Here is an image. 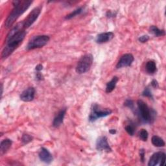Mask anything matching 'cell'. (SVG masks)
I'll return each mask as SVG.
<instances>
[{
  "label": "cell",
  "mask_w": 166,
  "mask_h": 166,
  "mask_svg": "<svg viewBox=\"0 0 166 166\" xmlns=\"http://www.w3.org/2000/svg\"><path fill=\"white\" fill-rule=\"evenodd\" d=\"M163 153H162V152H158V153H154L152 155V157H151L149 161L148 165L149 166H155V165H157L159 162L160 163V161H161V159H162Z\"/></svg>",
  "instance_id": "14"
},
{
  "label": "cell",
  "mask_w": 166,
  "mask_h": 166,
  "mask_svg": "<svg viewBox=\"0 0 166 166\" xmlns=\"http://www.w3.org/2000/svg\"><path fill=\"white\" fill-rule=\"evenodd\" d=\"M112 114V110L109 109H101V107L97 104L92 105L91 112L89 115V121L94 122L97 119L103 118Z\"/></svg>",
  "instance_id": "5"
},
{
  "label": "cell",
  "mask_w": 166,
  "mask_h": 166,
  "mask_svg": "<svg viewBox=\"0 0 166 166\" xmlns=\"http://www.w3.org/2000/svg\"><path fill=\"white\" fill-rule=\"evenodd\" d=\"M151 85L154 88H158V83L157 81H156V80H153L152 81Z\"/></svg>",
  "instance_id": "30"
},
{
  "label": "cell",
  "mask_w": 166,
  "mask_h": 166,
  "mask_svg": "<svg viewBox=\"0 0 166 166\" xmlns=\"http://www.w3.org/2000/svg\"><path fill=\"white\" fill-rule=\"evenodd\" d=\"M66 112V109H62L55 116V118H54L53 122V126L54 127H58V126H60L63 123Z\"/></svg>",
  "instance_id": "13"
},
{
  "label": "cell",
  "mask_w": 166,
  "mask_h": 166,
  "mask_svg": "<svg viewBox=\"0 0 166 166\" xmlns=\"http://www.w3.org/2000/svg\"><path fill=\"white\" fill-rule=\"evenodd\" d=\"M36 79L38 80V81H41V80H43L44 79V77L43 75L40 73H37L36 74Z\"/></svg>",
  "instance_id": "29"
},
{
  "label": "cell",
  "mask_w": 166,
  "mask_h": 166,
  "mask_svg": "<svg viewBox=\"0 0 166 166\" xmlns=\"http://www.w3.org/2000/svg\"><path fill=\"white\" fill-rule=\"evenodd\" d=\"M134 60V58L132 54L130 53L125 54L121 57L119 62L116 65V67L118 68V69H119V68L130 66L132 64Z\"/></svg>",
  "instance_id": "9"
},
{
  "label": "cell",
  "mask_w": 166,
  "mask_h": 166,
  "mask_svg": "<svg viewBox=\"0 0 166 166\" xmlns=\"http://www.w3.org/2000/svg\"><path fill=\"white\" fill-rule=\"evenodd\" d=\"M109 132L111 134H115L116 133V131L115 129H111V130H110Z\"/></svg>",
  "instance_id": "32"
},
{
  "label": "cell",
  "mask_w": 166,
  "mask_h": 166,
  "mask_svg": "<svg viewBox=\"0 0 166 166\" xmlns=\"http://www.w3.org/2000/svg\"><path fill=\"white\" fill-rule=\"evenodd\" d=\"M134 125V123H131L125 126V131L131 136H133L136 131V127Z\"/></svg>",
  "instance_id": "20"
},
{
  "label": "cell",
  "mask_w": 166,
  "mask_h": 166,
  "mask_svg": "<svg viewBox=\"0 0 166 166\" xmlns=\"http://www.w3.org/2000/svg\"><path fill=\"white\" fill-rule=\"evenodd\" d=\"M50 37L47 35H40L35 36L29 40L27 46V49L28 50H31L36 48L42 47L47 44V43L50 40Z\"/></svg>",
  "instance_id": "6"
},
{
  "label": "cell",
  "mask_w": 166,
  "mask_h": 166,
  "mask_svg": "<svg viewBox=\"0 0 166 166\" xmlns=\"http://www.w3.org/2000/svg\"><path fill=\"white\" fill-rule=\"evenodd\" d=\"M114 37V34L112 32L103 33L97 35L95 41L97 44H103L110 41Z\"/></svg>",
  "instance_id": "12"
},
{
  "label": "cell",
  "mask_w": 166,
  "mask_h": 166,
  "mask_svg": "<svg viewBox=\"0 0 166 166\" xmlns=\"http://www.w3.org/2000/svg\"><path fill=\"white\" fill-rule=\"evenodd\" d=\"M138 114L140 116L142 120L144 123H152L154 120L155 112L154 110H151L147 103L142 100L138 101Z\"/></svg>",
  "instance_id": "3"
},
{
  "label": "cell",
  "mask_w": 166,
  "mask_h": 166,
  "mask_svg": "<svg viewBox=\"0 0 166 166\" xmlns=\"http://www.w3.org/2000/svg\"><path fill=\"white\" fill-rule=\"evenodd\" d=\"M96 149L99 151H106L109 153L112 151L110 145L107 141V138L105 136H101L97 140Z\"/></svg>",
  "instance_id": "8"
},
{
  "label": "cell",
  "mask_w": 166,
  "mask_h": 166,
  "mask_svg": "<svg viewBox=\"0 0 166 166\" xmlns=\"http://www.w3.org/2000/svg\"><path fill=\"white\" fill-rule=\"evenodd\" d=\"M32 1H14V8L6 19L5 25L6 28L11 27L15 22L16 19L24 14L26 10L29 8L32 4Z\"/></svg>",
  "instance_id": "2"
},
{
  "label": "cell",
  "mask_w": 166,
  "mask_h": 166,
  "mask_svg": "<svg viewBox=\"0 0 166 166\" xmlns=\"http://www.w3.org/2000/svg\"><path fill=\"white\" fill-rule=\"evenodd\" d=\"M145 69H146V72H147L148 73L153 74L157 72V65H156V63L154 61H150L146 64Z\"/></svg>",
  "instance_id": "19"
},
{
  "label": "cell",
  "mask_w": 166,
  "mask_h": 166,
  "mask_svg": "<svg viewBox=\"0 0 166 166\" xmlns=\"http://www.w3.org/2000/svg\"><path fill=\"white\" fill-rule=\"evenodd\" d=\"M43 69V66L42 64H38L36 66V70L38 72H40Z\"/></svg>",
  "instance_id": "31"
},
{
  "label": "cell",
  "mask_w": 166,
  "mask_h": 166,
  "mask_svg": "<svg viewBox=\"0 0 166 166\" xmlns=\"http://www.w3.org/2000/svg\"><path fill=\"white\" fill-rule=\"evenodd\" d=\"M41 13V7H38L35 8L33 11L29 13L25 20L24 22V26L25 29H27L31 26L38 18Z\"/></svg>",
  "instance_id": "7"
},
{
  "label": "cell",
  "mask_w": 166,
  "mask_h": 166,
  "mask_svg": "<svg viewBox=\"0 0 166 166\" xmlns=\"http://www.w3.org/2000/svg\"><path fill=\"white\" fill-rule=\"evenodd\" d=\"M138 40L142 43H145L149 40V37L147 35H143V36H140Z\"/></svg>",
  "instance_id": "26"
},
{
  "label": "cell",
  "mask_w": 166,
  "mask_h": 166,
  "mask_svg": "<svg viewBox=\"0 0 166 166\" xmlns=\"http://www.w3.org/2000/svg\"><path fill=\"white\" fill-rule=\"evenodd\" d=\"M26 35L24 22L16 24L10 31L7 36L6 46L2 53L3 58L11 55L16 49L20 45Z\"/></svg>",
  "instance_id": "1"
},
{
  "label": "cell",
  "mask_w": 166,
  "mask_h": 166,
  "mask_svg": "<svg viewBox=\"0 0 166 166\" xmlns=\"http://www.w3.org/2000/svg\"><path fill=\"white\" fill-rule=\"evenodd\" d=\"M165 162V154L163 153V154L162 156V159H161V161H160V165L161 166L164 165Z\"/></svg>",
  "instance_id": "28"
},
{
  "label": "cell",
  "mask_w": 166,
  "mask_h": 166,
  "mask_svg": "<svg viewBox=\"0 0 166 166\" xmlns=\"http://www.w3.org/2000/svg\"><path fill=\"white\" fill-rule=\"evenodd\" d=\"M94 57L91 54L84 55L78 62L76 67V72L79 74H83L88 72L93 64Z\"/></svg>",
  "instance_id": "4"
},
{
  "label": "cell",
  "mask_w": 166,
  "mask_h": 166,
  "mask_svg": "<svg viewBox=\"0 0 166 166\" xmlns=\"http://www.w3.org/2000/svg\"><path fill=\"white\" fill-rule=\"evenodd\" d=\"M124 105L128 108L133 110L134 109V103L131 99H127L126 100V101L124 103Z\"/></svg>",
  "instance_id": "25"
},
{
  "label": "cell",
  "mask_w": 166,
  "mask_h": 166,
  "mask_svg": "<svg viewBox=\"0 0 166 166\" xmlns=\"http://www.w3.org/2000/svg\"><path fill=\"white\" fill-rule=\"evenodd\" d=\"M148 132L147 131H146L145 129H142V131L140 132V138L143 141V142H146L148 139Z\"/></svg>",
  "instance_id": "22"
},
{
  "label": "cell",
  "mask_w": 166,
  "mask_h": 166,
  "mask_svg": "<svg viewBox=\"0 0 166 166\" xmlns=\"http://www.w3.org/2000/svg\"><path fill=\"white\" fill-rule=\"evenodd\" d=\"M83 9L82 7H80V8H77L76 10H75V11H74L73 12H72V13H71L70 14H69L68 15H67L66 17V19H70L74 18L75 16H77V15L80 14L83 12Z\"/></svg>",
  "instance_id": "21"
},
{
  "label": "cell",
  "mask_w": 166,
  "mask_h": 166,
  "mask_svg": "<svg viewBox=\"0 0 166 166\" xmlns=\"http://www.w3.org/2000/svg\"><path fill=\"white\" fill-rule=\"evenodd\" d=\"M118 81V78L117 77H114L112 78V79L107 83L106 87V92L108 94L111 93L115 89Z\"/></svg>",
  "instance_id": "16"
},
{
  "label": "cell",
  "mask_w": 166,
  "mask_h": 166,
  "mask_svg": "<svg viewBox=\"0 0 166 166\" xmlns=\"http://www.w3.org/2000/svg\"><path fill=\"white\" fill-rule=\"evenodd\" d=\"M152 143L155 147H162L165 146V142L162 138H161L159 136H154L151 139Z\"/></svg>",
  "instance_id": "17"
},
{
  "label": "cell",
  "mask_w": 166,
  "mask_h": 166,
  "mask_svg": "<svg viewBox=\"0 0 166 166\" xmlns=\"http://www.w3.org/2000/svg\"><path fill=\"white\" fill-rule=\"evenodd\" d=\"M12 141L9 139L3 140L1 142V144H0V152H1L2 155L5 153L10 149L12 145Z\"/></svg>",
  "instance_id": "15"
},
{
  "label": "cell",
  "mask_w": 166,
  "mask_h": 166,
  "mask_svg": "<svg viewBox=\"0 0 166 166\" xmlns=\"http://www.w3.org/2000/svg\"><path fill=\"white\" fill-rule=\"evenodd\" d=\"M35 95V89L33 87H29L25 90L20 95V99L24 102H30L33 101Z\"/></svg>",
  "instance_id": "10"
},
{
  "label": "cell",
  "mask_w": 166,
  "mask_h": 166,
  "mask_svg": "<svg viewBox=\"0 0 166 166\" xmlns=\"http://www.w3.org/2000/svg\"><path fill=\"white\" fill-rule=\"evenodd\" d=\"M39 158L40 160L46 163H50L53 161V156L47 149L42 147L39 152Z\"/></svg>",
  "instance_id": "11"
},
{
  "label": "cell",
  "mask_w": 166,
  "mask_h": 166,
  "mask_svg": "<svg viewBox=\"0 0 166 166\" xmlns=\"http://www.w3.org/2000/svg\"><path fill=\"white\" fill-rule=\"evenodd\" d=\"M140 158H141V160L142 162H144V160H145V152L144 151V149H141L140 150Z\"/></svg>",
  "instance_id": "27"
},
{
  "label": "cell",
  "mask_w": 166,
  "mask_h": 166,
  "mask_svg": "<svg viewBox=\"0 0 166 166\" xmlns=\"http://www.w3.org/2000/svg\"><path fill=\"white\" fill-rule=\"evenodd\" d=\"M33 140V137L30 135L25 134L23 135L22 138V141L24 144H27Z\"/></svg>",
  "instance_id": "23"
},
{
  "label": "cell",
  "mask_w": 166,
  "mask_h": 166,
  "mask_svg": "<svg viewBox=\"0 0 166 166\" xmlns=\"http://www.w3.org/2000/svg\"><path fill=\"white\" fill-rule=\"evenodd\" d=\"M149 30H150V33L151 34H153L154 36H157V37L163 36H165V35L164 30L158 29L157 26H155V25L151 26Z\"/></svg>",
  "instance_id": "18"
},
{
  "label": "cell",
  "mask_w": 166,
  "mask_h": 166,
  "mask_svg": "<svg viewBox=\"0 0 166 166\" xmlns=\"http://www.w3.org/2000/svg\"><path fill=\"white\" fill-rule=\"evenodd\" d=\"M142 95L144 97H150V98H153V95L151 94V92L148 88H146L144 90V91L142 93Z\"/></svg>",
  "instance_id": "24"
}]
</instances>
